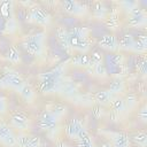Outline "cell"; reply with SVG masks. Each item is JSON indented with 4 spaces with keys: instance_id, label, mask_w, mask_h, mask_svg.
I'll return each mask as SVG.
<instances>
[{
    "instance_id": "obj_1",
    "label": "cell",
    "mask_w": 147,
    "mask_h": 147,
    "mask_svg": "<svg viewBox=\"0 0 147 147\" xmlns=\"http://www.w3.org/2000/svg\"><path fill=\"white\" fill-rule=\"evenodd\" d=\"M63 65H59L55 69L44 72L39 76L40 91L44 94H49L52 92H59L63 83Z\"/></svg>"
},
{
    "instance_id": "obj_2",
    "label": "cell",
    "mask_w": 147,
    "mask_h": 147,
    "mask_svg": "<svg viewBox=\"0 0 147 147\" xmlns=\"http://www.w3.org/2000/svg\"><path fill=\"white\" fill-rule=\"evenodd\" d=\"M44 45H45V33L44 32H37L34 34L28 36L23 41L24 49L33 56H40L42 54Z\"/></svg>"
},
{
    "instance_id": "obj_3",
    "label": "cell",
    "mask_w": 147,
    "mask_h": 147,
    "mask_svg": "<svg viewBox=\"0 0 147 147\" xmlns=\"http://www.w3.org/2000/svg\"><path fill=\"white\" fill-rule=\"evenodd\" d=\"M29 17H30V21L39 24V25H42V26H46L49 24L51 22V16L44 9L41 8L40 6H33L31 9H30V13H29Z\"/></svg>"
},
{
    "instance_id": "obj_4",
    "label": "cell",
    "mask_w": 147,
    "mask_h": 147,
    "mask_svg": "<svg viewBox=\"0 0 147 147\" xmlns=\"http://www.w3.org/2000/svg\"><path fill=\"white\" fill-rule=\"evenodd\" d=\"M24 84V80L22 77L15 72V71H8L0 78V86H6V87H13L15 90H20Z\"/></svg>"
},
{
    "instance_id": "obj_5",
    "label": "cell",
    "mask_w": 147,
    "mask_h": 147,
    "mask_svg": "<svg viewBox=\"0 0 147 147\" xmlns=\"http://www.w3.org/2000/svg\"><path fill=\"white\" fill-rule=\"evenodd\" d=\"M57 124H59V119L47 110L40 115L38 121V126L42 131H53L56 129Z\"/></svg>"
},
{
    "instance_id": "obj_6",
    "label": "cell",
    "mask_w": 147,
    "mask_h": 147,
    "mask_svg": "<svg viewBox=\"0 0 147 147\" xmlns=\"http://www.w3.org/2000/svg\"><path fill=\"white\" fill-rule=\"evenodd\" d=\"M63 10L70 15L74 16H83L87 13V7L80 2L77 1H71V0H65L62 2Z\"/></svg>"
},
{
    "instance_id": "obj_7",
    "label": "cell",
    "mask_w": 147,
    "mask_h": 147,
    "mask_svg": "<svg viewBox=\"0 0 147 147\" xmlns=\"http://www.w3.org/2000/svg\"><path fill=\"white\" fill-rule=\"evenodd\" d=\"M0 141L8 147L16 146V137L11 129L6 124H0Z\"/></svg>"
},
{
    "instance_id": "obj_8",
    "label": "cell",
    "mask_w": 147,
    "mask_h": 147,
    "mask_svg": "<svg viewBox=\"0 0 147 147\" xmlns=\"http://www.w3.org/2000/svg\"><path fill=\"white\" fill-rule=\"evenodd\" d=\"M113 147H130V138L123 132H108Z\"/></svg>"
},
{
    "instance_id": "obj_9",
    "label": "cell",
    "mask_w": 147,
    "mask_h": 147,
    "mask_svg": "<svg viewBox=\"0 0 147 147\" xmlns=\"http://www.w3.org/2000/svg\"><path fill=\"white\" fill-rule=\"evenodd\" d=\"M99 47L109 52H115L118 49V40L114 34H105L99 40Z\"/></svg>"
},
{
    "instance_id": "obj_10",
    "label": "cell",
    "mask_w": 147,
    "mask_h": 147,
    "mask_svg": "<svg viewBox=\"0 0 147 147\" xmlns=\"http://www.w3.org/2000/svg\"><path fill=\"white\" fill-rule=\"evenodd\" d=\"M41 140L37 136H29V134H21L16 137V146L18 147H38Z\"/></svg>"
},
{
    "instance_id": "obj_11",
    "label": "cell",
    "mask_w": 147,
    "mask_h": 147,
    "mask_svg": "<svg viewBox=\"0 0 147 147\" xmlns=\"http://www.w3.org/2000/svg\"><path fill=\"white\" fill-rule=\"evenodd\" d=\"M84 129V125L82 123L80 119L75 118L71 122H69L65 126H64V132L65 136L70 139H76V137L78 136V133Z\"/></svg>"
},
{
    "instance_id": "obj_12",
    "label": "cell",
    "mask_w": 147,
    "mask_h": 147,
    "mask_svg": "<svg viewBox=\"0 0 147 147\" xmlns=\"http://www.w3.org/2000/svg\"><path fill=\"white\" fill-rule=\"evenodd\" d=\"M10 125L15 129L26 130L29 127V117L23 113H15L10 118Z\"/></svg>"
},
{
    "instance_id": "obj_13",
    "label": "cell",
    "mask_w": 147,
    "mask_h": 147,
    "mask_svg": "<svg viewBox=\"0 0 147 147\" xmlns=\"http://www.w3.org/2000/svg\"><path fill=\"white\" fill-rule=\"evenodd\" d=\"M75 140L77 141V146H78V147H96L95 144H94L93 138H92L91 134L86 131L85 127L78 133V136L76 137Z\"/></svg>"
},
{
    "instance_id": "obj_14",
    "label": "cell",
    "mask_w": 147,
    "mask_h": 147,
    "mask_svg": "<svg viewBox=\"0 0 147 147\" xmlns=\"http://www.w3.org/2000/svg\"><path fill=\"white\" fill-rule=\"evenodd\" d=\"M53 116H55L59 121L61 118H63L67 113H68V107L64 105V103H61V102H55V103H52L49 107H48V110Z\"/></svg>"
},
{
    "instance_id": "obj_15",
    "label": "cell",
    "mask_w": 147,
    "mask_h": 147,
    "mask_svg": "<svg viewBox=\"0 0 147 147\" xmlns=\"http://www.w3.org/2000/svg\"><path fill=\"white\" fill-rule=\"evenodd\" d=\"M18 92H20V95H21L26 102H29V103H31V102L34 100V98H36V92H34L33 87H32L30 84L24 83L23 86L18 90Z\"/></svg>"
},
{
    "instance_id": "obj_16",
    "label": "cell",
    "mask_w": 147,
    "mask_h": 147,
    "mask_svg": "<svg viewBox=\"0 0 147 147\" xmlns=\"http://www.w3.org/2000/svg\"><path fill=\"white\" fill-rule=\"evenodd\" d=\"M59 92H61L62 95H64L68 99H72L78 94V90L72 83H62Z\"/></svg>"
},
{
    "instance_id": "obj_17",
    "label": "cell",
    "mask_w": 147,
    "mask_h": 147,
    "mask_svg": "<svg viewBox=\"0 0 147 147\" xmlns=\"http://www.w3.org/2000/svg\"><path fill=\"white\" fill-rule=\"evenodd\" d=\"M93 99L95 102H98L100 106L101 105H107L109 102H111L113 100V94L107 90H102V91H98L94 95H93Z\"/></svg>"
},
{
    "instance_id": "obj_18",
    "label": "cell",
    "mask_w": 147,
    "mask_h": 147,
    "mask_svg": "<svg viewBox=\"0 0 147 147\" xmlns=\"http://www.w3.org/2000/svg\"><path fill=\"white\" fill-rule=\"evenodd\" d=\"M134 44V38L130 33H124L119 41H118V48H122L124 51H132Z\"/></svg>"
},
{
    "instance_id": "obj_19",
    "label": "cell",
    "mask_w": 147,
    "mask_h": 147,
    "mask_svg": "<svg viewBox=\"0 0 147 147\" xmlns=\"http://www.w3.org/2000/svg\"><path fill=\"white\" fill-rule=\"evenodd\" d=\"M93 16L96 20H106L107 17V7L103 2L98 1L93 5Z\"/></svg>"
},
{
    "instance_id": "obj_20",
    "label": "cell",
    "mask_w": 147,
    "mask_h": 147,
    "mask_svg": "<svg viewBox=\"0 0 147 147\" xmlns=\"http://www.w3.org/2000/svg\"><path fill=\"white\" fill-rule=\"evenodd\" d=\"M56 38L60 41V44L62 45L63 48L65 49H71L70 45H69V37H68V30H65L64 28L60 26L56 30Z\"/></svg>"
},
{
    "instance_id": "obj_21",
    "label": "cell",
    "mask_w": 147,
    "mask_h": 147,
    "mask_svg": "<svg viewBox=\"0 0 147 147\" xmlns=\"http://www.w3.org/2000/svg\"><path fill=\"white\" fill-rule=\"evenodd\" d=\"M147 49V37L145 34H141L138 37L137 40H134L132 51L136 53H145Z\"/></svg>"
},
{
    "instance_id": "obj_22",
    "label": "cell",
    "mask_w": 147,
    "mask_h": 147,
    "mask_svg": "<svg viewBox=\"0 0 147 147\" xmlns=\"http://www.w3.org/2000/svg\"><path fill=\"white\" fill-rule=\"evenodd\" d=\"M127 23L132 28L145 26L146 23H147V16H146V14L145 15H141V16H129Z\"/></svg>"
},
{
    "instance_id": "obj_23",
    "label": "cell",
    "mask_w": 147,
    "mask_h": 147,
    "mask_svg": "<svg viewBox=\"0 0 147 147\" xmlns=\"http://www.w3.org/2000/svg\"><path fill=\"white\" fill-rule=\"evenodd\" d=\"M124 88H125V84H124L123 79H121V78H115V79L111 82V84H110L108 91H109L111 94H119V93H122V92L124 91Z\"/></svg>"
},
{
    "instance_id": "obj_24",
    "label": "cell",
    "mask_w": 147,
    "mask_h": 147,
    "mask_svg": "<svg viewBox=\"0 0 147 147\" xmlns=\"http://www.w3.org/2000/svg\"><path fill=\"white\" fill-rule=\"evenodd\" d=\"M111 109L114 113L121 115L124 110H125V103H124V99L121 98V96H116V98H113L111 100Z\"/></svg>"
},
{
    "instance_id": "obj_25",
    "label": "cell",
    "mask_w": 147,
    "mask_h": 147,
    "mask_svg": "<svg viewBox=\"0 0 147 147\" xmlns=\"http://www.w3.org/2000/svg\"><path fill=\"white\" fill-rule=\"evenodd\" d=\"M7 60L13 64H16L21 61V55H20V52L16 48V46H10L9 47L8 53H7Z\"/></svg>"
},
{
    "instance_id": "obj_26",
    "label": "cell",
    "mask_w": 147,
    "mask_h": 147,
    "mask_svg": "<svg viewBox=\"0 0 147 147\" xmlns=\"http://www.w3.org/2000/svg\"><path fill=\"white\" fill-rule=\"evenodd\" d=\"M72 64L75 65H79V67H88L91 61H90V56L86 54H82V55H77L71 60Z\"/></svg>"
},
{
    "instance_id": "obj_27",
    "label": "cell",
    "mask_w": 147,
    "mask_h": 147,
    "mask_svg": "<svg viewBox=\"0 0 147 147\" xmlns=\"http://www.w3.org/2000/svg\"><path fill=\"white\" fill-rule=\"evenodd\" d=\"M124 103H125V109H129V110H132L137 103H138V98L136 94L133 93H130L127 94L125 98H124Z\"/></svg>"
},
{
    "instance_id": "obj_28",
    "label": "cell",
    "mask_w": 147,
    "mask_h": 147,
    "mask_svg": "<svg viewBox=\"0 0 147 147\" xmlns=\"http://www.w3.org/2000/svg\"><path fill=\"white\" fill-rule=\"evenodd\" d=\"M106 24L109 26V29H116L118 26V24H119L118 14L116 11H114L108 17H106Z\"/></svg>"
},
{
    "instance_id": "obj_29",
    "label": "cell",
    "mask_w": 147,
    "mask_h": 147,
    "mask_svg": "<svg viewBox=\"0 0 147 147\" xmlns=\"http://www.w3.org/2000/svg\"><path fill=\"white\" fill-rule=\"evenodd\" d=\"M132 141L140 147H146L147 145V134L145 132H138L132 137Z\"/></svg>"
},
{
    "instance_id": "obj_30",
    "label": "cell",
    "mask_w": 147,
    "mask_h": 147,
    "mask_svg": "<svg viewBox=\"0 0 147 147\" xmlns=\"http://www.w3.org/2000/svg\"><path fill=\"white\" fill-rule=\"evenodd\" d=\"M3 30L6 33H13L17 30V22L15 18L13 17H8L6 23H5V26H3Z\"/></svg>"
},
{
    "instance_id": "obj_31",
    "label": "cell",
    "mask_w": 147,
    "mask_h": 147,
    "mask_svg": "<svg viewBox=\"0 0 147 147\" xmlns=\"http://www.w3.org/2000/svg\"><path fill=\"white\" fill-rule=\"evenodd\" d=\"M93 72H94V75H96L99 77H106L107 76V69L102 62L93 65Z\"/></svg>"
},
{
    "instance_id": "obj_32",
    "label": "cell",
    "mask_w": 147,
    "mask_h": 147,
    "mask_svg": "<svg viewBox=\"0 0 147 147\" xmlns=\"http://www.w3.org/2000/svg\"><path fill=\"white\" fill-rule=\"evenodd\" d=\"M90 61H91L90 65H94V64H96V63H100V62L102 61V54H101L99 51H95V52L92 54V56H90Z\"/></svg>"
},
{
    "instance_id": "obj_33",
    "label": "cell",
    "mask_w": 147,
    "mask_h": 147,
    "mask_svg": "<svg viewBox=\"0 0 147 147\" xmlns=\"http://www.w3.org/2000/svg\"><path fill=\"white\" fill-rule=\"evenodd\" d=\"M119 5L123 7V9H126L129 11L130 9H132L133 7H136L138 3L134 2V1H122V2H119Z\"/></svg>"
},
{
    "instance_id": "obj_34",
    "label": "cell",
    "mask_w": 147,
    "mask_h": 147,
    "mask_svg": "<svg viewBox=\"0 0 147 147\" xmlns=\"http://www.w3.org/2000/svg\"><path fill=\"white\" fill-rule=\"evenodd\" d=\"M146 109H147L146 105H142V107H141V109H140V111L138 114V117L141 119L142 123H146V118H147V110Z\"/></svg>"
},
{
    "instance_id": "obj_35",
    "label": "cell",
    "mask_w": 147,
    "mask_h": 147,
    "mask_svg": "<svg viewBox=\"0 0 147 147\" xmlns=\"http://www.w3.org/2000/svg\"><path fill=\"white\" fill-rule=\"evenodd\" d=\"M92 113H93V115L96 117V118H100L103 114H105V110H103V108L99 105V106H95L94 108H93V110H92Z\"/></svg>"
},
{
    "instance_id": "obj_36",
    "label": "cell",
    "mask_w": 147,
    "mask_h": 147,
    "mask_svg": "<svg viewBox=\"0 0 147 147\" xmlns=\"http://www.w3.org/2000/svg\"><path fill=\"white\" fill-rule=\"evenodd\" d=\"M7 111V100L3 96H0V115Z\"/></svg>"
},
{
    "instance_id": "obj_37",
    "label": "cell",
    "mask_w": 147,
    "mask_h": 147,
    "mask_svg": "<svg viewBox=\"0 0 147 147\" xmlns=\"http://www.w3.org/2000/svg\"><path fill=\"white\" fill-rule=\"evenodd\" d=\"M138 67H139V68H138V69H139V71H140L142 75H145V72H146V62H145V61H142L141 63H139V65H138Z\"/></svg>"
},
{
    "instance_id": "obj_38",
    "label": "cell",
    "mask_w": 147,
    "mask_h": 147,
    "mask_svg": "<svg viewBox=\"0 0 147 147\" xmlns=\"http://www.w3.org/2000/svg\"><path fill=\"white\" fill-rule=\"evenodd\" d=\"M56 147H67V145H65V142H63V141H59V142L56 144Z\"/></svg>"
},
{
    "instance_id": "obj_39",
    "label": "cell",
    "mask_w": 147,
    "mask_h": 147,
    "mask_svg": "<svg viewBox=\"0 0 147 147\" xmlns=\"http://www.w3.org/2000/svg\"><path fill=\"white\" fill-rule=\"evenodd\" d=\"M101 147H113V145H111L110 142H108V141H106V142H103V144L101 145Z\"/></svg>"
},
{
    "instance_id": "obj_40",
    "label": "cell",
    "mask_w": 147,
    "mask_h": 147,
    "mask_svg": "<svg viewBox=\"0 0 147 147\" xmlns=\"http://www.w3.org/2000/svg\"><path fill=\"white\" fill-rule=\"evenodd\" d=\"M38 147H47V146H46V144H45V142H42V141H41V142H40V145H39Z\"/></svg>"
}]
</instances>
